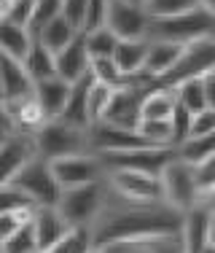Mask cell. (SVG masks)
I'll list each match as a JSON object with an SVG mask.
<instances>
[{
  "instance_id": "obj_38",
  "label": "cell",
  "mask_w": 215,
  "mask_h": 253,
  "mask_svg": "<svg viewBox=\"0 0 215 253\" xmlns=\"http://www.w3.org/2000/svg\"><path fill=\"white\" fill-rule=\"evenodd\" d=\"M86 14H89V0H65L62 16L81 33L86 30Z\"/></svg>"
},
{
  "instance_id": "obj_31",
  "label": "cell",
  "mask_w": 215,
  "mask_h": 253,
  "mask_svg": "<svg viewBox=\"0 0 215 253\" xmlns=\"http://www.w3.org/2000/svg\"><path fill=\"white\" fill-rule=\"evenodd\" d=\"M94 248H97V243H94L92 229L89 226H73L68 237L49 253H92Z\"/></svg>"
},
{
  "instance_id": "obj_40",
  "label": "cell",
  "mask_w": 215,
  "mask_h": 253,
  "mask_svg": "<svg viewBox=\"0 0 215 253\" xmlns=\"http://www.w3.org/2000/svg\"><path fill=\"white\" fill-rule=\"evenodd\" d=\"M215 135V111L205 108V111L194 113V124H191V140L194 137H207Z\"/></svg>"
},
{
  "instance_id": "obj_47",
  "label": "cell",
  "mask_w": 215,
  "mask_h": 253,
  "mask_svg": "<svg viewBox=\"0 0 215 253\" xmlns=\"http://www.w3.org/2000/svg\"><path fill=\"white\" fill-rule=\"evenodd\" d=\"M129 3H145V0H129Z\"/></svg>"
},
{
  "instance_id": "obj_26",
  "label": "cell",
  "mask_w": 215,
  "mask_h": 253,
  "mask_svg": "<svg viewBox=\"0 0 215 253\" xmlns=\"http://www.w3.org/2000/svg\"><path fill=\"white\" fill-rule=\"evenodd\" d=\"M86 35V49L92 54V59H108V57H116V49L121 43L116 33H110L108 27H97V30H89Z\"/></svg>"
},
{
  "instance_id": "obj_30",
  "label": "cell",
  "mask_w": 215,
  "mask_h": 253,
  "mask_svg": "<svg viewBox=\"0 0 215 253\" xmlns=\"http://www.w3.org/2000/svg\"><path fill=\"white\" fill-rule=\"evenodd\" d=\"M178 92V102H180L186 111L199 113L207 108V89H205V78H194V81H186L180 86H175Z\"/></svg>"
},
{
  "instance_id": "obj_25",
  "label": "cell",
  "mask_w": 215,
  "mask_h": 253,
  "mask_svg": "<svg viewBox=\"0 0 215 253\" xmlns=\"http://www.w3.org/2000/svg\"><path fill=\"white\" fill-rule=\"evenodd\" d=\"M78 35H81V30H75L68 19H65V16H59V19H54L51 25L38 35V41L46 46V49H51L54 54H59L62 49H68Z\"/></svg>"
},
{
  "instance_id": "obj_45",
  "label": "cell",
  "mask_w": 215,
  "mask_h": 253,
  "mask_svg": "<svg viewBox=\"0 0 215 253\" xmlns=\"http://www.w3.org/2000/svg\"><path fill=\"white\" fill-rule=\"evenodd\" d=\"M205 205H210V208L215 210V191H213V194H210V197H207V200H205Z\"/></svg>"
},
{
  "instance_id": "obj_34",
  "label": "cell",
  "mask_w": 215,
  "mask_h": 253,
  "mask_svg": "<svg viewBox=\"0 0 215 253\" xmlns=\"http://www.w3.org/2000/svg\"><path fill=\"white\" fill-rule=\"evenodd\" d=\"M145 5L153 19H167V16H178V14L199 8L202 0H145Z\"/></svg>"
},
{
  "instance_id": "obj_41",
  "label": "cell",
  "mask_w": 215,
  "mask_h": 253,
  "mask_svg": "<svg viewBox=\"0 0 215 253\" xmlns=\"http://www.w3.org/2000/svg\"><path fill=\"white\" fill-rule=\"evenodd\" d=\"M108 5H110V0H89L86 30H83V33L97 30V27H105V22H108Z\"/></svg>"
},
{
  "instance_id": "obj_4",
  "label": "cell",
  "mask_w": 215,
  "mask_h": 253,
  "mask_svg": "<svg viewBox=\"0 0 215 253\" xmlns=\"http://www.w3.org/2000/svg\"><path fill=\"white\" fill-rule=\"evenodd\" d=\"M161 186H164V202L183 210V213H191L205 202L199 178H196V167L180 156H175L167 165V170L161 172Z\"/></svg>"
},
{
  "instance_id": "obj_14",
  "label": "cell",
  "mask_w": 215,
  "mask_h": 253,
  "mask_svg": "<svg viewBox=\"0 0 215 253\" xmlns=\"http://www.w3.org/2000/svg\"><path fill=\"white\" fill-rule=\"evenodd\" d=\"M92 73V54L86 49V35H78L68 49L57 54V76L68 84H78Z\"/></svg>"
},
{
  "instance_id": "obj_10",
  "label": "cell",
  "mask_w": 215,
  "mask_h": 253,
  "mask_svg": "<svg viewBox=\"0 0 215 253\" xmlns=\"http://www.w3.org/2000/svg\"><path fill=\"white\" fill-rule=\"evenodd\" d=\"M51 170L57 175L59 186L65 189H78V186H89V183H97V180L108 178V170L103 165L97 154H73V156H65V159H54L51 162Z\"/></svg>"
},
{
  "instance_id": "obj_20",
  "label": "cell",
  "mask_w": 215,
  "mask_h": 253,
  "mask_svg": "<svg viewBox=\"0 0 215 253\" xmlns=\"http://www.w3.org/2000/svg\"><path fill=\"white\" fill-rule=\"evenodd\" d=\"M148 51H151V38H135V41H121L116 49V65L124 70V76L135 78L145 73L148 65Z\"/></svg>"
},
{
  "instance_id": "obj_11",
  "label": "cell",
  "mask_w": 215,
  "mask_h": 253,
  "mask_svg": "<svg viewBox=\"0 0 215 253\" xmlns=\"http://www.w3.org/2000/svg\"><path fill=\"white\" fill-rule=\"evenodd\" d=\"M108 183L116 194L135 202H164V186L159 175L137 170H113L108 172Z\"/></svg>"
},
{
  "instance_id": "obj_22",
  "label": "cell",
  "mask_w": 215,
  "mask_h": 253,
  "mask_svg": "<svg viewBox=\"0 0 215 253\" xmlns=\"http://www.w3.org/2000/svg\"><path fill=\"white\" fill-rule=\"evenodd\" d=\"M35 41H38V38L33 35V30L25 27V25L3 22V27H0V49H3V54H5V57H11V59L25 62L27 54L33 51Z\"/></svg>"
},
{
  "instance_id": "obj_5",
  "label": "cell",
  "mask_w": 215,
  "mask_h": 253,
  "mask_svg": "<svg viewBox=\"0 0 215 253\" xmlns=\"http://www.w3.org/2000/svg\"><path fill=\"white\" fill-rule=\"evenodd\" d=\"M215 25V14L199 5L194 11H186V14L178 16H167V19H153L151 25V41H172V43H194L199 38H207L210 30Z\"/></svg>"
},
{
  "instance_id": "obj_3",
  "label": "cell",
  "mask_w": 215,
  "mask_h": 253,
  "mask_svg": "<svg viewBox=\"0 0 215 253\" xmlns=\"http://www.w3.org/2000/svg\"><path fill=\"white\" fill-rule=\"evenodd\" d=\"M108 191H110L108 178L97 180V183H89V186H78V189H65L57 208L70 226H89L92 229L105 208Z\"/></svg>"
},
{
  "instance_id": "obj_44",
  "label": "cell",
  "mask_w": 215,
  "mask_h": 253,
  "mask_svg": "<svg viewBox=\"0 0 215 253\" xmlns=\"http://www.w3.org/2000/svg\"><path fill=\"white\" fill-rule=\"evenodd\" d=\"M210 243L215 245V210H213V215H210Z\"/></svg>"
},
{
  "instance_id": "obj_42",
  "label": "cell",
  "mask_w": 215,
  "mask_h": 253,
  "mask_svg": "<svg viewBox=\"0 0 215 253\" xmlns=\"http://www.w3.org/2000/svg\"><path fill=\"white\" fill-rule=\"evenodd\" d=\"M35 213H0V240L11 237L16 229H22L27 221H33Z\"/></svg>"
},
{
  "instance_id": "obj_8",
  "label": "cell",
  "mask_w": 215,
  "mask_h": 253,
  "mask_svg": "<svg viewBox=\"0 0 215 253\" xmlns=\"http://www.w3.org/2000/svg\"><path fill=\"white\" fill-rule=\"evenodd\" d=\"M103 159L105 170H137V172H151V175H159L167 170L172 159L178 156L175 148H129V151H108V154H97Z\"/></svg>"
},
{
  "instance_id": "obj_6",
  "label": "cell",
  "mask_w": 215,
  "mask_h": 253,
  "mask_svg": "<svg viewBox=\"0 0 215 253\" xmlns=\"http://www.w3.org/2000/svg\"><path fill=\"white\" fill-rule=\"evenodd\" d=\"M11 186L22 189L38 208H57L62 200V186L51 170V162L43 156H35L27 167H22L14 178L8 180ZM3 186V183H0Z\"/></svg>"
},
{
  "instance_id": "obj_23",
  "label": "cell",
  "mask_w": 215,
  "mask_h": 253,
  "mask_svg": "<svg viewBox=\"0 0 215 253\" xmlns=\"http://www.w3.org/2000/svg\"><path fill=\"white\" fill-rule=\"evenodd\" d=\"M178 108V92L170 86H151L143 100V119H159V122H170L172 113Z\"/></svg>"
},
{
  "instance_id": "obj_12",
  "label": "cell",
  "mask_w": 215,
  "mask_h": 253,
  "mask_svg": "<svg viewBox=\"0 0 215 253\" xmlns=\"http://www.w3.org/2000/svg\"><path fill=\"white\" fill-rule=\"evenodd\" d=\"M38 154V140L33 132H3V148H0V183H8L22 167H27Z\"/></svg>"
},
{
  "instance_id": "obj_17",
  "label": "cell",
  "mask_w": 215,
  "mask_h": 253,
  "mask_svg": "<svg viewBox=\"0 0 215 253\" xmlns=\"http://www.w3.org/2000/svg\"><path fill=\"white\" fill-rule=\"evenodd\" d=\"M70 92H73V84L62 81V78H49V81L35 84V100H38L40 111L46 113V119L54 122V119H62L65 105L70 100Z\"/></svg>"
},
{
  "instance_id": "obj_7",
  "label": "cell",
  "mask_w": 215,
  "mask_h": 253,
  "mask_svg": "<svg viewBox=\"0 0 215 253\" xmlns=\"http://www.w3.org/2000/svg\"><path fill=\"white\" fill-rule=\"evenodd\" d=\"M210 73H215V41L207 35V38H199L183 49L180 62L167 78H161L159 86L175 89L186 81H194V78H207Z\"/></svg>"
},
{
  "instance_id": "obj_21",
  "label": "cell",
  "mask_w": 215,
  "mask_h": 253,
  "mask_svg": "<svg viewBox=\"0 0 215 253\" xmlns=\"http://www.w3.org/2000/svg\"><path fill=\"white\" fill-rule=\"evenodd\" d=\"M92 84H94L92 73L81 78L78 84H73V92H70V100L65 105L62 122L81 126V129H92V116H89V89H92Z\"/></svg>"
},
{
  "instance_id": "obj_16",
  "label": "cell",
  "mask_w": 215,
  "mask_h": 253,
  "mask_svg": "<svg viewBox=\"0 0 215 253\" xmlns=\"http://www.w3.org/2000/svg\"><path fill=\"white\" fill-rule=\"evenodd\" d=\"M103 253H186V243L180 234H156V237H140V240H124V243H110Z\"/></svg>"
},
{
  "instance_id": "obj_19",
  "label": "cell",
  "mask_w": 215,
  "mask_h": 253,
  "mask_svg": "<svg viewBox=\"0 0 215 253\" xmlns=\"http://www.w3.org/2000/svg\"><path fill=\"white\" fill-rule=\"evenodd\" d=\"M210 215L213 208L202 202L186 213V226H183V243H186V253H202L210 245Z\"/></svg>"
},
{
  "instance_id": "obj_15",
  "label": "cell",
  "mask_w": 215,
  "mask_h": 253,
  "mask_svg": "<svg viewBox=\"0 0 215 253\" xmlns=\"http://www.w3.org/2000/svg\"><path fill=\"white\" fill-rule=\"evenodd\" d=\"M33 226H35V234H38L40 253L54 251L73 229L65 221V215L59 213V208H38L33 215Z\"/></svg>"
},
{
  "instance_id": "obj_24",
  "label": "cell",
  "mask_w": 215,
  "mask_h": 253,
  "mask_svg": "<svg viewBox=\"0 0 215 253\" xmlns=\"http://www.w3.org/2000/svg\"><path fill=\"white\" fill-rule=\"evenodd\" d=\"M25 68H27L30 78H33L35 84L57 78V54H54L51 49H46L40 41H35L33 51H30L27 59H25Z\"/></svg>"
},
{
  "instance_id": "obj_35",
  "label": "cell",
  "mask_w": 215,
  "mask_h": 253,
  "mask_svg": "<svg viewBox=\"0 0 215 253\" xmlns=\"http://www.w3.org/2000/svg\"><path fill=\"white\" fill-rule=\"evenodd\" d=\"M113 92L116 89L105 86V84H92V89H89V116H92V126L100 124L105 119L108 108H110V100H113Z\"/></svg>"
},
{
  "instance_id": "obj_18",
  "label": "cell",
  "mask_w": 215,
  "mask_h": 253,
  "mask_svg": "<svg viewBox=\"0 0 215 253\" xmlns=\"http://www.w3.org/2000/svg\"><path fill=\"white\" fill-rule=\"evenodd\" d=\"M183 43H172V41H151V51H148V65H145V76L153 81H161L175 70V65L183 57Z\"/></svg>"
},
{
  "instance_id": "obj_43",
  "label": "cell",
  "mask_w": 215,
  "mask_h": 253,
  "mask_svg": "<svg viewBox=\"0 0 215 253\" xmlns=\"http://www.w3.org/2000/svg\"><path fill=\"white\" fill-rule=\"evenodd\" d=\"M205 89H207V108L215 111V73H210L205 78Z\"/></svg>"
},
{
  "instance_id": "obj_27",
  "label": "cell",
  "mask_w": 215,
  "mask_h": 253,
  "mask_svg": "<svg viewBox=\"0 0 215 253\" xmlns=\"http://www.w3.org/2000/svg\"><path fill=\"white\" fill-rule=\"evenodd\" d=\"M92 76L97 84H105L110 89H124L135 81V78L124 76V70L116 65V59L108 57V59H92Z\"/></svg>"
},
{
  "instance_id": "obj_29",
  "label": "cell",
  "mask_w": 215,
  "mask_h": 253,
  "mask_svg": "<svg viewBox=\"0 0 215 253\" xmlns=\"http://www.w3.org/2000/svg\"><path fill=\"white\" fill-rule=\"evenodd\" d=\"M137 132H140V137L148 143V146H153V148H175V143H172V124L170 122L143 119L140 126H137Z\"/></svg>"
},
{
  "instance_id": "obj_48",
  "label": "cell",
  "mask_w": 215,
  "mask_h": 253,
  "mask_svg": "<svg viewBox=\"0 0 215 253\" xmlns=\"http://www.w3.org/2000/svg\"><path fill=\"white\" fill-rule=\"evenodd\" d=\"M92 253H103V251H100V248H94V251H92Z\"/></svg>"
},
{
  "instance_id": "obj_37",
  "label": "cell",
  "mask_w": 215,
  "mask_h": 253,
  "mask_svg": "<svg viewBox=\"0 0 215 253\" xmlns=\"http://www.w3.org/2000/svg\"><path fill=\"white\" fill-rule=\"evenodd\" d=\"M170 124H172V143H175V148H180L183 143L191 140V124H194V113L186 111L180 102H178V108H175V113H172Z\"/></svg>"
},
{
  "instance_id": "obj_9",
  "label": "cell",
  "mask_w": 215,
  "mask_h": 253,
  "mask_svg": "<svg viewBox=\"0 0 215 253\" xmlns=\"http://www.w3.org/2000/svg\"><path fill=\"white\" fill-rule=\"evenodd\" d=\"M153 16L145 3H129V0H110L108 5V22L105 27L116 33L121 41L148 38L151 35Z\"/></svg>"
},
{
  "instance_id": "obj_33",
  "label": "cell",
  "mask_w": 215,
  "mask_h": 253,
  "mask_svg": "<svg viewBox=\"0 0 215 253\" xmlns=\"http://www.w3.org/2000/svg\"><path fill=\"white\" fill-rule=\"evenodd\" d=\"M38 205H35L22 189L11 183L0 186V213H35Z\"/></svg>"
},
{
  "instance_id": "obj_28",
  "label": "cell",
  "mask_w": 215,
  "mask_h": 253,
  "mask_svg": "<svg viewBox=\"0 0 215 253\" xmlns=\"http://www.w3.org/2000/svg\"><path fill=\"white\" fill-rule=\"evenodd\" d=\"M0 253H40L38 234H35L33 221H27L22 229H16L11 237L0 240Z\"/></svg>"
},
{
  "instance_id": "obj_2",
  "label": "cell",
  "mask_w": 215,
  "mask_h": 253,
  "mask_svg": "<svg viewBox=\"0 0 215 253\" xmlns=\"http://www.w3.org/2000/svg\"><path fill=\"white\" fill-rule=\"evenodd\" d=\"M89 132L92 129H81V126H73V124L62 122V119L46 122L35 132L38 154L49 162L65 159V156H73V154H89L92 151V135Z\"/></svg>"
},
{
  "instance_id": "obj_46",
  "label": "cell",
  "mask_w": 215,
  "mask_h": 253,
  "mask_svg": "<svg viewBox=\"0 0 215 253\" xmlns=\"http://www.w3.org/2000/svg\"><path fill=\"white\" fill-rule=\"evenodd\" d=\"M210 38L215 41V25H213V30H210Z\"/></svg>"
},
{
  "instance_id": "obj_1",
  "label": "cell",
  "mask_w": 215,
  "mask_h": 253,
  "mask_svg": "<svg viewBox=\"0 0 215 253\" xmlns=\"http://www.w3.org/2000/svg\"><path fill=\"white\" fill-rule=\"evenodd\" d=\"M186 226V213L167 202H135L127 197L108 191L105 208L97 224L92 226L97 248L110 243L140 237H156V234H180Z\"/></svg>"
},
{
  "instance_id": "obj_13",
  "label": "cell",
  "mask_w": 215,
  "mask_h": 253,
  "mask_svg": "<svg viewBox=\"0 0 215 253\" xmlns=\"http://www.w3.org/2000/svg\"><path fill=\"white\" fill-rule=\"evenodd\" d=\"M0 92H3V102H19L33 97L35 81L30 78L25 62L0 54Z\"/></svg>"
},
{
  "instance_id": "obj_36",
  "label": "cell",
  "mask_w": 215,
  "mask_h": 253,
  "mask_svg": "<svg viewBox=\"0 0 215 253\" xmlns=\"http://www.w3.org/2000/svg\"><path fill=\"white\" fill-rule=\"evenodd\" d=\"M0 11H3V22H14V25L30 27L35 0H0Z\"/></svg>"
},
{
  "instance_id": "obj_32",
  "label": "cell",
  "mask_w": 215,
  "mask_h": 253,
  "mask_svg": "<svg viewBox=\"0 0 215 253\" xmlns=\"http://www.w3.org/2000/svg\"><path fill=\"white\" fill-rule=\"evenodd\" d=\"M62 8H65V0H35V11H33V19H30V30H33L35 38H38L54 19L62 16Z\"/></svg>"
},
{
  "instance_id": "obj_39",
  "label": "cell",
  "mask_w": 215,
  "mask_h": 253,
  "mask_svg": "<svg viewBox=\"0 0 215 253\" xmlns=\"http://www.w3.org/2000/svg\"><path fill=\"white\" fill-rule=\"evenodd\" d=\"M196 167V178H199V186H202V194H205V200L215 191V154H210L205 162H199Z\"/></svg>"
}]
</instances>
